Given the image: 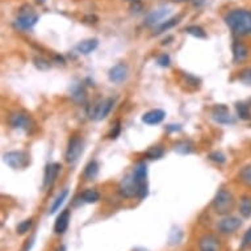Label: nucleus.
<instances>
[{"label": "nucleus", "mask_w": 251, "mask_h": 251, "mask_svg": "<svg viewBox=\"0 0 251 251\" xmlns=\"http://www.w3.org/2000/svg\"><path fill=\"white\" fill-rule=\"evenodd\" d=\"M212 117L216 123L221 124V125H233L235 123L234 117L229 113V108L224 104H218L213 108Z\"/></svg>", "instance_id": "nucleus-11"}, {"label": "nucleus", "mask_w": 251, "mask_h": 251, "mask_svg": "<svg viewBox=\"0 0 251 251\" xmlns=\"http://www.w3.org/2000/svg\"><path fill=\"white\" fill-rule=\"evenodd\" d=\"M4 162L13 170L25 169L29 165V155L25 151H8L5 152Z\"/></svg>", "instance_id": "nucleus-7"}, {"label": "nucleus", "mask_w": 251, "mask_h": 251, "mask_svg": "<svg viewBox=\"0 0 251 251\" xmlns=\"http://www.w3.org/2000/svg\"><path fill=\"white\" fill-rule=\"evenodd\" d=\"M8 124L13 129H20V130H25L26 133L32 132L34 126V123L29 117L28 113L23 111H16L11 113L8 116Z\"/></svg>", "instance_id": "nucleus-4"}, {"label": "nucleus", "mask_w": 251, "mask_h": 251, "mask_svg": "<svg viewBox=\"0 0 251 251\" xmlns=\"http://www.w3.org/2000/svg\"><path fill=\"white\" fill-rule=\"evenodd\" d=\"M36 1H37L38 4H42V3H44V1H45V0H36Z\"/></svg>", "instance_id": "nucleus-44"}, {"label": "nucleus", "mask_w": 251, "mask_h": 251, "mask_svg": "<svg viewBox=\"0 0 251 251\" xmlns=\"http://www.w3.org/2000/svg\"><path fill=\"white\" fill-rule=\"evenodd\" d=\"M170 13L169 8H159L152 11L146 16V20H145V25L148 26H156L158 24H161L162 21L165 20L167 15Z\"/></svg>", "instance_id": "nucleus-15"}, {"label": "nucleus", "mask_w": 251, "mask_h": 251, "mask_svg": "<svg viewBox=\"0 0 251 251\" xmlns=\"http://www.w3.org/2000/svg\"><path fill=\"white\" fill-rule=\"evenodd\" d=\"M231 51H233V62H234L235 65H242L250 57V49H249V46L245 42L239 41V40L233 42Z\"/></svg>", "instance_id": "nucleus-10"}, {"label": "nucleus", "mask_w": 251, "mask_h": 251, "mask_svg": "<svg viewBox=\"0 0 251 251\" xmlns=\"http://www.w3.org/2000/svg\"><path fill=\"white\" fill-rule=\"evenodd\" d=\"M212 208L217 214L225 216L231 212L234 208V196L230 191L221 188L214 196L213 201H212Z\"/></svg>", "instance_id": "nucleus-2"}, {"label": "nucleus", "mask_w": 251, "mask_h": 251, "mask_svg": "<svg viewBox=\"0 0 251 251\" xmlns=\"http://www.w3.org/2000/svg\"><path fill=\"white\" fill-rule=\"evenodd\" d=\"M194 150V145L190 141H180L175 145V151L179 154H190Z\"/></svg>", "instance_id": "nucleus-30"}, {"label": "nucleus", "mask_w": 251, "mask_h": 251, "mask_svg": "<svg viewBox=\"0 0 251 251\" xmlns=\"http://www.w3.org/2000/svg\"><path fill=\"white\" fill-rule=\"evenodd\" d=\"M55 251H66V247L62 245V246H58L57 249H55Z\"/></svg>", "instance_id": "nucleus-43"}, {"label": "nucleus", "mask_w": 251, "mask_h": 251, "mask_svg": "<svg viewBox=\"0 0 251 251\" xmlns=\"http://www.w3.org/2000/svg\"><path fill=\"white\" fill-rule=\"evenodd\" d=\"M208 158H209L210 161H213V162H216V163H218V165H223V163H225V162H226V156L224 155L221 151L210 152L209 155H208Z\"/></svg>", "instance_id": "nucleus-34"}, {"label": "nucleus", "mask_w": 251, "mask_h": 251, "mask_svg": "<svg viewBox=\"0 0 251 251\" xmlns=\"http://www.w3.org/2000/svg\"><path fill=\"white\" fill-rule=\"evenodd\" d=\"M33 225V220L32 218H29V220H25L23 223H20L17 225L16 230L19 234H25V233H28L30 230V227Z\"/></svg>", "instance_id": "nucleus-32"}, {"label": "nucleus", "mask_w": 251, "mask_h": 251, "mask_svg": "<svg viewBox=\"0 0 251 251\" xmlns=\"http://www.w3.org/2000/svg\"><path fill=\"white\" fill-rule=\"evenodd\" d=\"M166 117V112L162 109H151V111L146 112L142 116V123L148 124V125H156V124L162 123Z\"/></svg>", "instance_id": "nucleus-16"}, {"label": "nucleus", "mask_w": 251, "mask_h": 251, "mask_svg": "<svg viewBox=\"0 0 251 251\" xmlns=\"http://www.w3.org/2000/svg\"><path fill=\"white\" fill-rule=\"evenodd\" d=\"M33 63H34V66L41 71H46L50 69L49 61H46L45 58H41V57L33 58Z\"/></svg>", "instance_id": "nucleus-33"}, {"label": "nucleus", "mask_w": 251, "mask_h": 251, "mask_svg": "<svg viewBox=\"0 0 251 251\" xmlns=\"http://www.w3.org/2000/svg\"><path fill=\"white\" fill-rule=\"evenodd\" d=\"M129 1H136V0H129Z\"/></svg>", "instance_id": "nucleus-46"}, {"label": "nucleus", "mask_w": 251, "mask_h": 251, "mask_svg": "<svg viewBox=\"0 0 251 251\" xmlns=\"http://www.w3.org/2000/svg\"><path fill=\"white\" fill-rule=\"evenodd\" d=\"M238 80L247 87H251V67H245L239 71Z\"/></svg>", "instance_id": "nucleus-31"}, {"label": "nucleus", "mask_w": 251, "mask_h": 251, "mask_svg": "<svg viewBox=\"0 0 251 251\" xmlns=\"http://www.w3.org/2000/svg\"><path fill=\"white\" fill-rule=\"evenodd\" d=\"M80 199H82L83 201L87 202V204H94V202L99 201L100 199V194L96 190H86L83 191L82 195H80Z\"/></svg>", "instance_id": "nucleus-26"}, {"label": "nucleus", "mask_w": 251, "mask_h": 251, "mask_svg": "<svg viewBox=\"0 0 251 251\" xmlns=\"http://www.w3.org/2000/svg\"><path fill=\"white\" fill-rule=\"evenodd\" d=\"M67 195H69V190H67V188H65V190L61 191V192L58 194V196L55 198V200H54L53 205H51V208H50L49 210L50 214H54L58 209H61V205L65 202V200H66Z\"/></svg>", "instance_id": "nucleus-25"}, {"label": "nucleus", "mask_w": 251, "mask_h": 251, "mask_svg": "<svg viewBox=\"0 0 251 251\" xmlns=\"http://www.w3.org/2000/svg\"><path fill=\"white\" fill-rule=\"evenodd\" d=\"M174 3H192L195 0H171Z\"/></svg>", "instance_id": "nucleus-41"}, {"label": "nucleus", "mask_w": 251, "mask_h": 251, "mask_svg": "<svg viewBox=\"0 0 251 251\" xmlns=\"http://www.w3.org/2000/svg\"><path fill=\"white\" fill-rule=\"evenodd\" d=\"M170 57L167 54H161V55H158L156 58V63L162 67H169L170 66Z\"/></svg>", "instance_id": "nucleus-38"}, {"label": "nucleus", "mask_w": 251, "mask_h": 251, "mask_svg": "<svg viewBox=\"0 0 251 251\" xmlns=\"http://www.w3.org/2000/svg\"><path fill=\"white\" fill-rule=\"evenodd\" d=\"M238 177L239 181H241L242 184H245L246 187L251 188V163L243 166L242 169L239 170Z\"/></svg>", "instance_id": "nucleus-24"}, {"label": "nucleus", "mask_w": 251, "mask_h": 251, "mask_svg": "<svg viewBox=\"0 0 251 251\" xmlns=\"http://www.w3.org/2000/svg\"><path fill=\"white\" fill-rule=\"evenodd\" d=\"M239 214L243 218L251 217V196L249 195H245L239 200Z\"/></svg>", "instance_id": "nucleus-21"}, {"label": "nucleus", "mask_w": 251, "mask_h": 251, "mask_svg": "<svg viewBox=\"0 0 251 251\" xmlns=\"http://www.w3.org/2000/svg\"><path fill=\"white\" fill-rule=\"evenodd\" d=\"M220 239L213 234H205L199 239V251H220Z\"/></svg>", "instance_id": "nucleus-13"}, {"label": "nucleus", "mask_w": 251, "mask_h": 251, "mask_svg": "<svg viewBox=\"0 0 251 251\" xmlns=\"http://www.w3.org/2000/svg\"><path fill=\"white\" fill-rule=\"evenodd\" d=\"M247 104H249V105H250V108H251V98H250V99H249V101H247Z\"/></svg>", "instance_id": "nucleus-45"}, {"label": "nucleus", "mask_w": 251, "mask_h": 251, "mask_svg": "<svg viewBox=\"0 0 251 251\" xmlns=\"http://www.w3.org/2000/svg\"><path fill=\"white\" fill-rule=\"evenodd\" d=\"M98 45H99V41L96 38H88V40H83L82 42H79L76 45V50H78V53L87 55L96 50Z\"/></svg>", "instance_id": "nucleus-19"}, {"label": "nucleus", "mask_w": 251, "mask_h": 251, "mask_svg": "<svg viewBox=\"0 0 251 251\" xmlns=\"http://www.w3.org/2000/svg\"><path fill=\"white\" fill-rule=\"evenodd\" d=\"M69 223H70V210L65 209L57 217V221L54 224V231L57 234H63L69 227Z\"/></svg>", "instance_id": "nucleus-17"}, {"label": "nucleus", "mask_w": 251, "mask_h": 251, "mask_svg": "<svg viewBox=\"0 0 251 251\" xmlns=\"http://www.w3.org/2000/svg\"><path fill=\"white\" fill-rule=\"evenodd\" d=\"M183 239V231L179 229L177 226H174L170 231L169 235V245L170 246H175V245H179Z\"/></svg>", "instance_id": "nucleus-27"}, {"label": "nucleus", "mask_w": 251, "mask_h": 251, "mask_svg": "<svg viewBox=\"0 0 251 251\" xmlns=\"http://www.w3.org/2000/svg\"><path fill=\"white\" fill-rule=\"evenodd\" d=\"M138 191H140V187H138V183H137L133 173L125 175L119 183V192L123 195L124 198L130 199L138 196Z\"/></svg>", "instance_id": "nucleus-6"}, {"label": "nucleus", "mask_w": 251, "mask_h": 251, "mask_svg": "<svg viewBox=\"0 0 251 251\" xmlns=\"http://www.w3.org/2000/svg\"><path fill=\"white\" fill-rule=\"evenodd\" d=\"M235 111H237V116L239 117V120H243V121H247V120L251 119V108L247 103H237L235 104Z\"/></svg>", "instance_id": "nucleus-23"}, {"label": "nucleus", "mask_w": 251, "mask_h": 251, "mask_svg": "<svg viewBox=\"0 0 251 251\" xmlns=\"http://www.w3.org/2000/svg\"><path fill=\"white\" fill-rule=\"evenodd\" d=\"M83 149H84V144H83V140L79 136H73L69 140V145H67L66 150V161L69 163H75L78 162V159L80 158L83 152Z\"/></svg>", "instance_id": "nucleus-8"}, {"label": "nucleus", "mask_w": 251, "mask_h": 251, "mask_svg": "<svg viewBox=\"0 0 251 251\" xmlns=\"http://www.w3.org/2000/svg\"><path fill=\"white\" fill-rule=\"evenodd\" d=\"M128 76V66L125 63H117L109 70V80L112 83H123Z\"/></svg>", "instance_id": "nucleus-14"}, {"label": "nucleus", "mask_w": 251, "mask_h": 251, "mask_svg": "<svg viewBox=\"0 0 251 251\" xmlns=\"http://www.w3.org/2000/svg\"><path fill=\"white\" fill-rule=\"evenodd\" d=\"M227 28L238 37L251 36V11L243 8L231 9L224 19Z\"/></svg>", "instance_id": "nucleus-1"}, {"label": "nucleus", "mask_w": 251, "mask_h": 251, "mask_svg": "<svg viewBox=\"0 0 251 251\" xmlns=\"http://www.w3.org/2000/svg\"><path fill=\"white\" fill-rule=\"evenodd\" d=\"M185 32L191 36H194L196 38H206V33L205 30L201 28V26H199V25H190V26H187L184 29Z\"/></svg>", "instance_id": "nucleus-29"}, {"label": "nucleus", "mask_w": 251, "mask_h": 251, "mask_svg": "<svg viewBox=\"0 0 251 251\" xmlns=\"http://www.w3.org/2000/svg\"><path fill=\"white\" fill-rule=\"evenodd\" d=\"M113 104H115V100L113 99L101 100V101L96 105L94 112L91 113V119L95 120V121H100V120L105 119L108 116V113L111 112Z\"/></svg>", "instance_id": "nucleus-12"}, {"label": "nucleus", "mask_w": 251, "mask_h": 251, "mask_svg": "<svg viewBox=\"0 0 251 251\" xmlns=\"http://www.w3.org/2000/svg\"><path fill=\"white\" fill-rule=\"evenodd\" d=\"M71 98H73V100L76 101V103H82V101H84V99H86V92H84L83 88L78 87V88H75V90L73 91Z\"/></svg>", "instance_id": "nucleus-35"}, {"label": "nucleus", "mask_w": 251, "mask_h": 251, "mask_svg": "<svg viewBox=\"0 0 251 251\" xmlns=\"http://www.w3.org/2000/svg\"><path fill=\"white\" fill-rule=\"evenodd\" d=\"M120 132H121V124H120V121H116V124L113 125V128H112L111 133L108 134V137H109L111 140H116V138L119 137Z\"/></svg>", "instance_id": "nucleus-37"}, {"label": "nucleus", "mask_w": 251, "mask_h": 251, "mask_svg": "<svg viewBox=\"0 0 251 251\" xmlns=\"http://www.w3.org/2000/svg\"><path fill=\"white\" fill-rule=\"evenodd\" d=\"M250 245H251V227L250 229H247V230L245 231V234H243L242 243H241V249H242V250H245V249H247V247L250 246Z\"/></svg>", "instance_id": "nucleus-36"}, {"label": "nucleus", "mask_w": 251, "mask_h": 251, "mask_svg": "<svg viewBox=\"0 0 251 251\" xmlns=\"http://www.w3.org/2000/svg\"><path fill=\"white\" fill-rule=\"evenodd\" d=\"M37 21L38 16L33 12L32 7L24 5V7L20 9V13H19V16L16 17V20H15V26H16L17 29H21V30H28V29L33 28Z\"/></svg>", "instance_id": "nucleus-3"}, {"label": "nucleus", "mask_w": 251, "mask_h": 251, "mask_svg": "<svg viewBox=\"0 0 251 251\" xmlns=\"http://www.w3.org/2000/svg\"><path fill=\"white\" fill-rule=\"evenodd\" d=\"M98 174H99V165H98V162L96 161H92L86 166L84 173H83V176H84L86 180H95L96 176H98Z\"/></svg>", "instance_id": "nucleus-22"}, {"label": "nucleus", "mask_w": 251, "mask_h": 251, "mask_svg": "<svg viewBox=\"0 0 251 251\" xmlns=\"http://www.w3.org/2000/svg\"><path fill=\"white\" fill-rule=\"evenodd\" d=\"M132 251H149L148 249H144V247H136V249H133Z\"/></svg>", "instance_id": "nucleus-42"}, {"label": "nucleus", "mask_w": 251, "mask_h": 251, "mask_svg": "<svg viewBox=\"0 0 251 251\" xmlns=\"http://www.w3.org/2000/svg\"><path fill=\"white\" fill-rule=\"evenodd\" d=\"M61 165L59 163H51V165H48L45 171V179H44V187L48 188L50 185H53V183L57 179L58 174L61 171Z\"/></svg>", "instance_id": "nucleus-18"}, {"label": "nucleus", "mask_w": 251, "mask_h": 251, "mask_svg": "<svg viewBox=\"0 0 251 251\" xmlns=\"http://www.w3.org/2000/svg\"><path fill=\"white\" fill-rule=\"evenodd\" d=\"M184 79L187 80V84H192L195 87H198L199 83H200V80L198 78H195L191 74H184Z\"/></svg>", "instance_id": "nucleus-39"}, {"label": "nucleus", "mask_w": 251, "mask_h": 251, "mask_svg": "<svg viewBox=\"0 0 251 251\" xmlns=\"http://www.w3.org/2000/svg\"><path fill=\"white\" fill-rule=\"evenodd\" d=\"M166 129H167L169 132H180L181 126L180 125H167Z\"/></svg>", "instance_id": "nucleus-40"}, {"label": "nucleus", "mask_w": 251, "mask_h": 251, "mask_svg": "<svg viewBox=\"0 0 251 251\" xmlns=\"http://www.w3.org/2000/svg\"><path fill=\"white\" fill-rule=\"evenodd\" d=\"M133 175L136 177L140 191H138V198L145 199L148 196L149 190H148V166L145 162H138L134 169H133Z\"/></svg>", "instance_id": "nucleus-5"}, {"label": "nucleus", "mask_w": 251, "mask_h": 251, "mask_svg": "<svg viewBox=\"0 0 251 251\" xmlns=\"http://www.w3.org/2000/svg\"><path fill=\"white\" fill-rule=\"evenodd\" d=\"M242 226V220L234 216H227L217 224V229L221 234H233Z\"/></svg>", "instance_id": "nucleus-9"}, {"label": "nucleus", "mask_w": 251, "mask_h": 251, "mask_svg": "<svg viewBox=\"0 0 251 251\" xmlns=\"http://www.w3.org/2000/svg\"><path fill=\"white\" fill-rule=\"evenodd\" d=\"M145 155L149 159H161L162 156L165 155V149L162 148V146H152L148 150V151L145 152Z\"/></svg>", "instance_id": "nucleus-28"}, {"label": "nucleus", "mask_w": 251, "mask_h": 251, "mask_svg": "<svg viewBox=\"0 0 251 251\" xmlns=\"http://www.w3.org/2000/svg\"><path fill=\"white\" fill-rule=\"evenodd\" d=\"M180 19H181L180 16H175V17H171V19H169V20L162 21L161 24H158L155 28H154V34H161V33H163V32H167L169 29L174 28L175 25L179 24Z\"/></svg>", "instance_id": "nucleus-20"}]
</instances>
